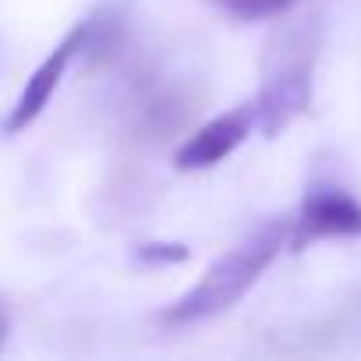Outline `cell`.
I'll return each instance as SVG.
<instances>
[{
    "label": "cell",
    "instance_id": "cell-1",
    "mask_svg": "<svg viewBox=\"0 0 361 361\" xmlns=\"http://www.w3.org/2000/svg\"><path fill=\"white\" fill-rule=\"evenodd\" d=\"M283 241H287V224L283 220L262 224L238 248L220 255L185 298H177L163 312V319L166 322H199V319H213V315L234 308L252 290V283L269 269V262L280 255Z\"/></svg>",
    "mask_w": 361,
    "mask_h": 361
},
{
    "label": "cell",
    "instance_id": "cell-2",
    "mask_svg": "<svg viewBox=\"0 0 361 361\" xmlns=\"http://www.w3.org/2000/svg\"><path fill=\"white\" fill-rule=\"evenodd\" d=\"M319 238H361V202L333 185H315L301 202L294 248Z\"/></svg>",
    "mask_w": 361,
    "mask_h": 361
},
{
    "label": "cell",
    "instance_id": "cell-3",
    "mask_svg": "<svg viewBox=\"0 0 361 361\" xmlns=\"http://www.w3.org/2000/svg\"><path fill=\"white\" fill-rule=\"evenodd\" d=\"M82 43H85V22L75 25V29L57 43V50L32 71V78L25 82V89H22V96H18V103L11 106V117H8V124H4L8 135L25 131V128L50 106V99H54V92H57V85H61V78H64L71 57L82 54Z\"/></svg>",
    "mask_w": 361,
    "mask_h": 361
},
{
    "label": "cell",
    "instance_id": "cell-4",
    "mask_svg": "<svg viewBox=\"0 0 361 361\" xmlns=\"http://www.w3.org/2000/svg\"><path fill=\"white\" fill-rule=\"evenodd\" d=\"M255 128V106L245 103L209 124H202L195 135L185 138V145H180L173 152V163L177 170H206V166H216L220 159H227L245 138L248 131Z\"/></svg>",
    "mask_w": 361,
    "mask_h": 361
},
{
    "label": "cell",
    "instance_id": "cell-5",
    "mask_svg": "<svg viewBox=\"0 0 361 361\" xmlns=\"http://www.w3.org/2000/svg\"><path fill=\"white\" fill-rule=\"evenodd\" d=\"M308 99H312V71H308V64L305 61L301 64H287L283 71H276L262 85L259 99L252 103L255 106V128L266 138L280 135L298 114H305Z\"/></svg>",
    "mask_w": 361,
    "mask_h": 361
},
{
    "label": "cell",
    "instance_id": "cell-6",
    "mask_svg": "<svg viewBox=\"0 0 361 361\" xmlns=\"http://www.w3.org/2000/svg\"><path fill=\"white\" fill-rule=\"evenodd\" d=\"M213 4L224 8L227 15L241 18V22H266V18L287 15L298 0H213Z\"/></svg>",
    "mask_w": 361,
    "mask_h": 361
},
{
    "label": "cell",
    "instance_id": "cell-7",
    "mask_svg": "<svg viewBox=\"0 0 361 361\" xmlns=\"http://www.w3.org/2000/svg\"><path fill=\"white\" fill-rule=\"evenodd\" d=\"M188 245H177V241H149L135 252L138 262L145 266H177V262H188Z\"/></svg>",
    "mask_w": 361,
    "mask_h": 361
},
{
    "label": "cell",
    "instance_id": "cell-8",
    "mask_svg": "<svg viewBox=\"0 0 361 361\" xmlns=\"http://www.w3.org/2000/svg\"><path fill=\"white\" fill-rule=\"evenodd\" d=\"M8 333H11V319H8V308H4V301H0V347L8 343Z\"/></svg>",
    "mask_w": 361,
    "mask_h": 361
}]
</instances>
